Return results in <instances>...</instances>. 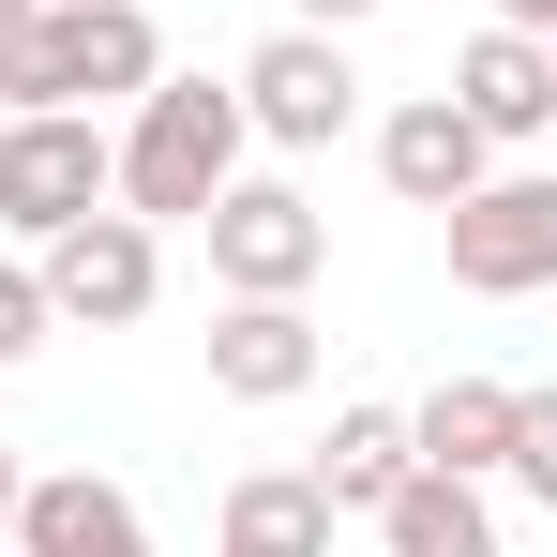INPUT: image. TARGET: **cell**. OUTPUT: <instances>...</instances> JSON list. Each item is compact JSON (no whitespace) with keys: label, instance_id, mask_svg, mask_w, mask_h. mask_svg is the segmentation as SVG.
I'll return each mask as SVG.
<instances>
[{"label":"cell","instance_id":"6","mask_svg":"<svg viewBox=\"0 0 557 557\" xmlns=\"http://www.w3.org/2000/svg\"><path fill=\"white\" fill-rule=\"evenodd\" d=\"M437 226H453V286H482V301L557 286V166H497V182L453 196Z\"/></svg>","mask_w":557,"mask_h":557},{"label":"cell","instance_id":"9","mask_svg":"<svg viewBox=\"0 0 557 557\" xmlns=\"http://www.w3.org/2000/svg\"><path fill=\"white\" fill-rule=\"evenodd\" d=\"M453 106L497 136V151H528V136L557 121V46H543V30H497V15H482V30L453 46Z\"/></svg>","mask_w":557,"mask_h":557},{"label":"cell","instance_id":"19","mask_svg":"<svg viewBox=\"0 0 557 557\" xmlns=\"http://www.w3.org/2000/svg\"><path fill=\"white\" fill-rule=\"evenodd\" d=\"M497 30H543V46H557V0H497Z\"/></svg>","mask_w":557,"mask_h":557},{"label":"cell","instance_id":"18","mask_svg":"<svg viewBox=\"0 0 557 557\" xmlns=\"http://www.w3.org/2000/svg\"><path fill=\"white\" fill-rule=\"evenodd\" d=\"M362 15H376V0H301V30H362Z\"/></svg>","mask_w":557,"mask_h":557},{"label":"cell","instance_id":"10","mask_svg":"<svg viewBox=\"0 0 557 557\" xmlns=\"http://www.w3.org/2000/svg\"><path fill=\"white\" fill-rule=\"evenodd\" d=\"M15 557H151V512L91 467H46V482H15Z\"/></svg>","mask_w":557,"mask_h":557},{"label":"cell","instance_id":"5","mask_svg":"<svg viewBox=\"0 0 557 557\" xmlns=\"http://www.w3.org/2000/svg\"><path fill=\"white\" fill-rule=\"evenodd\" d=\"M196 242H211V286L226 301H301V286L332 272V211L301 182H226L196 211Z\"/></svg>","mask_w":557,"mask_h":557},{"label":"cell","instance_id":"3","mask_svg":"<svg viewBox=\"0 0 557 557\" xmlns=\"http://www.w3.org/2000/svg\"><path fill=\"white\" fill-rule=\"evenodd\" d=\"M106 196H121V136L91 106H15L0 121V242H61Z\"/></svg>","mask_w":557,"mask_h":557},{"label":"cell","instance_id":"11","mask_svg":"<svg viewBox=\"0 0 557 557\" xmlns=\"http://www.w3.org/2000/svg\"><path fill=\"white\" fill-rule=\"evenodd\" d=\"M211 392H226V407L317 392V317H301V301H226V317H211Z\"/></svg>","mask_w":557,"mask_h":557},{"label":"cell","instance_id":"16","mask_svg":"<svg viewBox=\"0 0 557 557\" xmlns=\"http://www.w3.org/2000/svg\"><path fill=\"white\" fill-rule=\"evenodd\" d=\"M497 482L557 512V392H512V453H497Z\"/></svg>","mask_w":557,"mask_h":557},{"label":"cell","instance_id":"7","mask_svg":"<svg viewBox=\"0 0 557 557\" xmlns=\"http://www.w3.org/2000/svg\"><path fill=\"white\" fill-rule=\"evenodd\" d=\"M226 91H242V121H257L272 151H332V136L362 121V76H347V30H301V15H286V30L257 46V61H242V76H226Z\"/></svg>","mask_w":557,"mask_h":557},{"label":"cell","instance_id":"21","mask_svg":"<svg viewBox=\"0 0 557 557\" xmlns=\"http://www.w3.org/2000/svg\"><path fill=\"white\" fill-rule=\"evenodd\" d=\"M30 15H46V0H0V30H30Z\"/></svg>","mask_w":557,"mask_h":557},{"label":"cell","instance_id":"17","mask_svg":"<svg viewBox=\"0 0 557 557\" xmlns=\"http://www.w3.org/2000/svg\"><path fill=\"white\" fill-rule=\"evenodd\" d=\"M46 332H61V317H46V272H30V257H0V362H30Z\"/></svg>","mask_w":557,"mask_h":557},{"label":"cell","instance_id":"8","mask_svg":"<svg viewBox=\"0 0 557 557\" xmlns=\"http://www.w3.org/2000/svg\"><path fill=\"white\" fill-rule=\"evenodd\" d=\"M376 182L407 196V211H453V196H482V182H497V136H482L453 91H407L392 121H376Z\"/></svg>","mask_w":557,"mask_h":557},{"label":"cell","instance_id":"1","mask_svg":"<svg viewBox=\"0 0 557 557\" xmlns=\"http://www.w3.org/2000/svg\"><path fill=\"white\" fill-rule=\"evenodd\" d=\"M242 151H257L242 91H211V76H151L136 121H121V211H136V226H196L211 196L242 182Z\"/></svg>","mask_w":557,"mask_h":557},{"label":"cell","instance_id":"15","mask_svg":"<svg viewBox=\"0 0 557 557\" xmlns=\"http://www.w3.org/2000/svg\"><path fill=\"white\" fill-rule=\"evenodd\" d=\"M407 467H422L407 453V407H332V453H317V497H332V512H376Z\"/></svg>","mask_w":557,"mask_h":557},{"label":"cell","instance_id":"20","mask_svg":"<svg viewBox=\"0 0 557 557\" xmlns=\"http://www.w3.org/2000/svg\"><path fill=\"white\" fill-rule=\"evenodd\" d=\"M15 482H30V467H15V453H0V543H15Z\"/></svg>","mask_w":557,"mask_h":557},{"label":"cell","instance_id":"12","mask_svg":"<svg viewBox=\"0 0 557 557\" xmlns=\"http://www.w3.org/2000/svg\"><path fill=\"white\" fill-rule=\"evenodd\" d=\"M407 453L453 467V482H497V453H512V376H437V392L407 407Z\"/></svg>","mask_w":557,"mask_h":557},{"label":"cell","instance_id":"14","mask_svg":"<svg viewBox=\"0 0 557 557\" xmlns=\"http://www.w3.org/2000/svg\"><path fill=\"white\" fill-rule=\"evenodd\" d=\"M376 557H497L482 482H453V467H407V482L376 497Z\"/></svg>","mask_w":557,"mask_h":557},{"label":"cell","instance_id":"13","mask_svg":"<svg viewBox=\"0 0 557 557\" xmlns=\"http://www.w3.org/2000/svg\"><path fill=\"white\" fill-rule=\"evenodd\" d=\"M332 497H317V467H242L226 482V557H332Z\"/></svg>","mask_w":557,"mask_h":557},{"label":"cell","instance_id":"2","mask_svg":"<svg viewBox=\"0 0 557 557\" xmlns=\"http://www.w3.org/2000/svg\"><path fill=\"white\" fill-rule=\"evenodd\" d=\"M166 76L151 0H46L30 30H0V121L15 106H136Z\"/></svg>","mask_w":557,"mask_h":557},{"label":"cell","instance_id":"22","mask_svg":"<svg viewBox=\"0 0 557 557\" xmlns=\"http://www.w3.org/2000/svg\"><path fill=\"white\" fill-rule=\"evenodd\" d=\"M0 557H15V543H0Z\"/></svg>","mask_w":557,"mask_h":557},{"label":"cell","instance_id":"4","mask_svg":"<svg viewBox=\"0 0 557 557\" xmlns=\"http://www.w3.org/2000/svg\"><path fill=\"white\" fill-rule=\"evenodd\" d=\"M30 272H46V317H61V332H136V317L166 301V226H136V211L106 196L61 242H30Z\"/></svg>","mask_w":557,"mask_h":557}]
</instances>
